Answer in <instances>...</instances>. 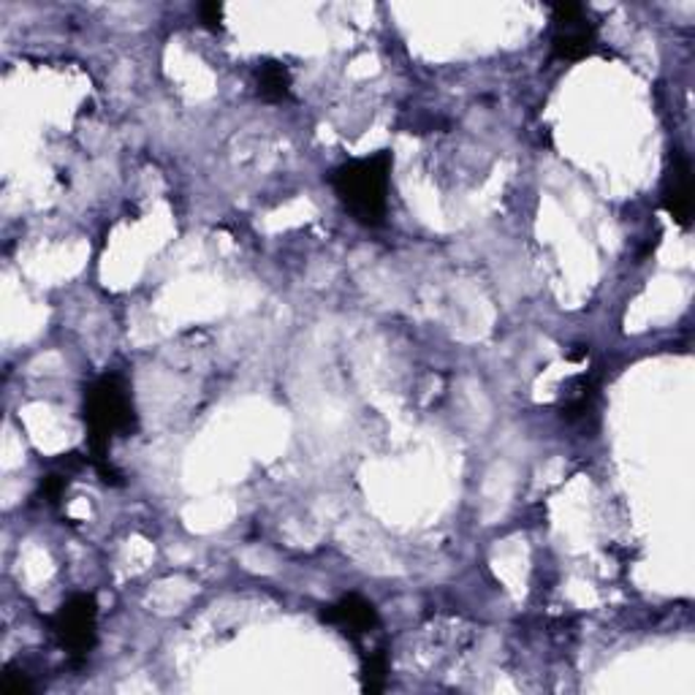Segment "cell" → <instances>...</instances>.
Instances as JSON below:
<instances>
[{
  "label": "cell",
  "instance_id": "6da1fadb",
  "mask_svg": "<svg viewBox=\"0 0 695 695\" xmlns=\"http://www.w3.org/2000/svg\"><path fill=\"white\" fill-rule=\"evenodd\" d=\"M392 166V153L381 149V153L370 155V158L348 160V164L337 166L332 171V188H335L337 199H340V204L348 209V215L356 224L375 229V226L386 220Z\"/></svg>",
  "mask_w": 695,
  "mask_h": 695
},
{
  "label": "cell",
  "instance_id": "7a4b0ae2",
  "mask_svg": "<svg viewBox=\"0 0 695 695\" xmlns=\"http://www.w3.org/2000/svg\"><path fill=\"white\" fill-rule=\"evenodd\" d=\"M87 427V448H91V465L98 459H109V446L115 438H128L136 432V410H133L128 383L120 375H101L91 383L82 405Z\"/></svg>",
  "mask_w": 695,
  "mask_h": 695
},
{
  "label": "cell",
  "instance_id": "3957f363",
  "mask_svg": "<svg viewBox=\"0 0 695 695\" xmlns=\"http://www.w3.org/2000/svg\"><path fill=\"white\" fill-rule=\"evenodd\" d=\"M52 636L74 663L87 660L98 642V600L91 592H76L58 609L49 622Z\"/></svg>",
  "mask_w": 695,
  "mask_h": 695
},
{
  "label": "cell",
  "instance_id": "277c9868",
  "mask_svg": "<svg viewBox=\"0 0 695 695\" xmlns=\"http://www.w3.org/2000/svg\"><path fill=\"white\" fill-rule=\"evenodd\" d=\"M552 58L579 63L598 52V25L582 3L552 5Z\"/></svg>",
  "mask_w": 695,
  "mask_h": 695
},
{
  "label": "cell",
  "instance_id": "5b68a950",
  "mask_svg": "<svg viewBox=\"0 0 695 695\" xmlns=\"http://www.w3.org/2000/svg\"><path fill=\"white\" fill-rule=\"evenodd\" d=\"M663 207L682 229L693 220V166L691 158L682 153L674 155L669 175L663 182Z\"/></svg>",
  "mask_w": 695,
  "mask_h": 695
},
{
  "label": "cell",
  "instance_id": "8992f818",
  "mask_svg": "<svg viewBox=\"0 0 695 695\" xmlns=\"http://www.w3.org/2000/svg\"><path fill=\"white\" fill-rule=\"evenodd\" d=\"M321 620L329 622V625L340 627L348 638L367 636L378 627V609L361 595H346L337 603H332L329 609L321 614Z\"/></svg>",
  "mask_w": 695,
  "mask_h": 695
},
{
  "label": "cell",
  "instance_id": "52a82bcc",
  "mask_svg": "<svg viewBox=\"0 0 695 695\" xmlns=\"http://www.w3.org/2000/svg\"><path fill=\"white\" fill-rule=\"evenodd\" d=\"M255 91L264 101L283 104L291 98V71L280 60H264L255 69Z\"/></svg>",
  "mask_w": 695,
  "mask_h": 695
},
{
  "label": "cell",
  "instance_id": "ba28073f",
  "mask_svg": "<svg viewBox=\"0 0 695 695\" xmlns=\"http://www.w3.org/2000/svg\"><path fill=\"white\" fill-rule=\"evenodd\" d=\"M595 397H598V383L587 375L576 378L574 383H568V394H565V403H563V419L565 421L587 419L595 408Z\"/></svg>",
  "mask_w": 695,
  "mask_h": 695
},
{
  "label": "cell",
  "instance_id": "9c48e42d",
  "mask_svg": "<svg viewBox=\"0 0 695 695\" xmlns=\"http://www.w3.org/2000/svg\"><path fill=\"white\" fill-rule=\"evenodd\" d=\"M388 674V658L383 649L364 655L361 658V691L364 693H381L386 687Z\"/></svg>",
  "mask_w": 695,
  "mask_h": 695
},
{
  "label": "cell",
  "instance_id": "30bf717a",
  "mask_svg": "<svg viewBox=\"0 0 695 695\" xmlns=\"http://www.w3.org/2000/svg\"><path fill=\"white\" fill-rule=\"evenodd\" d=\"M0 691H3V695H27L33 693V682L25 671L5 669L3 682H0Z\"/></svg>",
  "mask_w": 695,
  "mask_h": 695
},
{
  "label": "cell",
  "instance_id": "8fae6325",
  "mask_svg": "<svg viewBox=\"0 0 695 695\" xmlns=\"http://www.w3.org/2000/svg\"><path fill=\"white\" fill-rule=\"evenodd\" d=\"M65 487H69V472H65V476L63 472H49L41 481V494L47 498V503L58 505L60 500H63Z\"/></svg>",
  "mask_w": 695,
  "mask_h": 695
},
{
  "label": "cell",
  "instance_id": "7c38bea8",
  "mask_svg": "<svg viewBox=\"0 0 695 695\" xmlns=\"http://www.w3.org/2000/svg\"><path fill=\"white\" fill-rule=\"evenodd\" d=\"M199 16H202L204 25L213 27V31H218V27L224 25V5H220V3H202V5H199Z\"/></svg>",
  "mask_w": 695,
  "mask_h": 695
}]
</instances>
